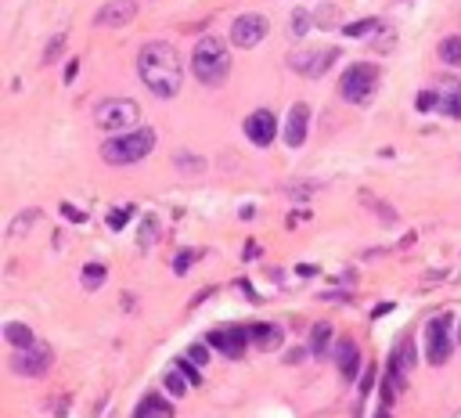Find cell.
<instances>
[{
	"instance_id": "6da1fadb",
	"label": "cell",
	"mask_w": 461,
	"mask_h": 418,
	"mask_svg": "<svg viewBox=\"0 0 461 418\" xmlns=\"http://www.w3.org/2000/svg\"><path fill=\"white\" fill-rule=\"evenodd\" d=\"M137 76L155 98H177L184 87V65L173 44L155 40V44H144L137 54Z\"/></svg>"
},
{
	"instance_id": "7a4b0ae2",
	"label": "cell",
	"mask_w": 461,
	"mask_h": 418,
	"mask_svg": "<svg viewBox=\"0 0 461 418\" xmlns=\"http://www.w3.org/2000/svg\"><path fill=\"white\" fill-rule=\"evenodd\" d=\"M192 72L205 87H220L230 76V47L224 36H202L192 51Z\"/></svg>"
},
{
	"instance_id": "3957f363",
	"label": "cell",
	"mask_w": 461,
	"mask_h": 418,
	"mask_svg": "<svg viewBox=\"0 0 461 418\" xmlns=\"http://www.w3.org/2000/svg\"><path fill=\"white\" fill-rule=\"evenodd\" d=\"M155 148V130L152 127H134L127 134H116L101 144V159L109 166H134L141 159H148Z\"/></svg>"
},
{
	"instance_id": "277c9868",
	"label": "cell",
	"mask_w": 461,
	"mask_h": 418,
	"mask_svg": "<svg viewBox=\"0 0 461 418\" xmlns=\"http://www.w3.org/2000/svg\"><path fill=\"white\" fill-rule=\"evenodd\" d=\"M94 123L109 134H127L134 123H141V109L130 98H109L94 109Z\"/></svg>"
},
{
	"instance_id": "5b68a950",
	"label": "cell",
	"mask_w": 461,
	"mask_h": 418,
	"mask_svg": "<svg viewBox=\"0 0 461 418\" xmlns=\"http://www.w3.org/2000/svg\"><path fill=\"white\" fill-rule=\"evenodd\" d=\"M375 87H379V65H368V61H357V65H350L339 79V94L350 101V104H364Z\"/></svg>"
},
{
	"instance_id": "8992f818",
	"label": "cell",
	"mask_w": 461,
	"mask_h": 418,
	"mask_svg": "<svg viewBox=\"0 0 461 418\" xmlns=\"http://www.w3.org/2000/svg\"><path fill=\"white\" fill-rule=\"evenodd\" d=\"M267 33H270L267 18L256 15V11H249V15H238L235 18V26H230V44L242 47V51H253L256 44H263V40H267Z\"/></svg>"
},
{
	"instance_id": "52a82bcc",
	"label": "cell",
	"mask_w": 461,
	"mask_h": 418,
	"mask_svg": "<svg viewBox=\"0 0 461 418\" xmlns=\"http://www.w3.org/2000/svg\"><path fill=\"white\" fill-rule=\"evenodd\" d=\"M454 353V343H451V318H436L429 321L425 328V361L429 364H447Z\"/></svg>"
},
{
	"instance_id": "ba28073f",
	"label": "cell",
	"mask_w": 461,
	"mask_h": 418,
	"mask_svg": "<svg viewBox=\"0 0 461 418\" xmlns=\"http://www.w3.org/2000/svg\"><path fill=\"white\" fill-rule=\"evenodd\" d=\"M335 58H339V51H335V47L296 51V54L288 58V65H292V72H299V76L313 79V76H325V72H328V61H335Z\"/></svg>"
},
{
	"instance_id": "9c48e42d",
	"label": "cell",
	"mask_w": 461,
	"mask_h": 418,
	"mask_svg": "<svg viewBox=\"0 0 461 418\" xmlns=\"http://www.w3.org/2000/svg\"><path fill=\"white\" fill-rule=\"evenodd\" d=\"M54 364V353L47 346H29V350H18L11 357V368L18 375H29V379H40V375H47Z\"/></svg>"
},
{
	"instance_id": "30bf717a",
	"label": "cell",
	"mask_w": 461,
	"mask_h": 418,
	"mask_svg": "<svg viewBox=\"0 0 461 418\" xmlns=\"http://www.w3.org/2000/svg\"><path fill=\"white\" fill-rule=\"evenodd\" d=\"M245 137L253 141L256 148L274 144V137H278V119H274V112H267V109L249 112V119H245Z\"/></svg>"
},
{
	"instance_id": "8fae6325",
	"label": "cell",
	"mask_w": 461,
	"mask_h": 418,
	"mask_svg": "<svg viewBox=\"0 0 461 418\" xmlns=\"http://www.w3.org/2000/svg\"><path fill=\"white\" fill-rule=\"evenodd\" d=\"M137 18V0H109L97 15H94V22L101 29H123V26H130Z\"/></svg>"
},
{
	"instance_id": "7c38bea8",
	"label": "cell",
	"mask_w": 461,
	"mask_h": 418,
	"mask_svg": "<svg viewBox=\"0 0 461 418\" xmlns=\"http://www.w3.org/2000/svg\"><path fill=\"white\" fill-rule=\"evenodd\" d=\"M306 130H310V109L299 101L288 109V119H285V144L288 148H299V144L306 141Z\"/></svg>"
},
{
	"instance_id": "4fadbf2b",
	"label": "cell",
	"mask_w": 461,
	"mask_h": 418,
	"mask_svg": "<svg viewBox=\"0 0 461 418\" xmlns=\"http://www.w3.org/2000/svg\"><path fill=\"white\" fill-rule=\"evenodd\" d=\"M335 364H339V371L346 375V379H353L361 368V350L353 339H339V346H335Z\"/></svg>"
},
{
	"instance_id": "5bb4252c",
	"label": "cell",
	"mask_w": 461,
	"mask_h": 418,
	"mask_svg": "<svg viewBox=\"0 0 461 418\" xmlns=\"http://www.w3.org/2000/svg\"><path fill=\"white\" fill-rule=\"evenodd\" d=\"M439 109H444L451 119H461V83L458 79H444L439 83Z\"/></svg>"
},
{
	"instance_id": "9a60e30c",
	"label": "cell",
	"mask_w": 461,
	"mask_h": 418,
	"mask_svg": "<svg viewBox=\"0 0 461 418\" xmlns=\"http://www.w3.org/2000/svg\"><path fill=\"white\" fill-rule=\"evenodd\" d=\"M245 343H249V328H242V325L224 328V353H227V357H242Z\"/></svg>"
},
{
	"instance_id": "2e32d148",
	"label": "cell",
	"mask_w": 461,
	"mask_h": 418,
	"mask_svg": "<svg viewBox=\"0 0 461 418\" xmlns=\"http://www.w3.org/2000/svg\"><path fill=\"white\" fill-rule=\"evenodd\" d=\"M4 339H8L15 350H29V346H36L33 328H29V325H22V321H11V325L4 328Z\"/></svg>"
},
{
	"instance_id": "e0dca14e",
	"label": "cell",
	"mask_w": 461,
	"mask_h": 418,
	"mask_svg": "<svg viewBox=\"0 0 461 418\" xmlns=\"http://www.w3.org/2000/svg\"><path fill=\"white\" fill-rule=\"evenodd\" d=\"M249 339L260 343V346H278V343H281V328H278V325H270V321L249 325Z\"/></svg>"
},
{
	"instance_id": "ac0fdd59",
	"label": "cell",
	"mask_w": 461,
	"mask_h": 418,
	"mask_svg": "<svg viewBox=\"0 0 461 418\" xmlns=\"http://www.w3.org/2000/svg\"><path fill=\"white\" fill-rule=\"evenodd\" d=\"M170 415H173V404L159 401V396H144L134 418H170Z\"/></svg>"
},
{
	"instance_id": "d6986e66",
	"label": "cell",
	"mask_w": 461,
	"mask_h": 418,
	"mask_svg": "<svg viewBox=\"0 0 461 418\" xmlns=\"http://www.w3.org/2000/svg\"><path fill=\"white\" fill-rule=\"evenodd\" d=\"M36 220H40V209H33V206H29V209H22V213H18V217L11 220V227H8V238H11V242H15V238H22V235L29 231V227H33Z\"/></svg>"
},
{
	"instance_id": "ffe728a7",
	"label": "cell",
	"mask_w": 461,
	"mask_h": 418,
	"mask_svg": "<svg viewBox=\"0 0 461 418\" xmlns=\"http://www.w3.org/2000/svg\"><path fill=\"white\" fill-rule=\"evenodd\" d=\"M328 346H331V325H318L310 332V353L313 357H328Z\"/></svg>"
},
{
	"instance_id": "44dd1931",
	"label": "cell",
	"mask_w": 461,
	"mask_h": 418,
	"mask_svg": "<svg viewBox=\"0 0 461 418\" xmlns=\"http://www.w3.org/2000/svg\"><path fill=\"white\" fill-rule=\"evenodd\" d=\"M439 61H444V65H461V36L439 40Z\"/></svg>"
},
{
	"instance_id": "7402d4cb",
	"label": "cell",
	"mask_w": 461,
	"mask_h": 418,
	"mask_svg": "<svg viewBox=\"0 0 461 418\" xmlns=\"http://www.w3.org/2000/svg\"><path fill=\"white\" fill-rule=\"evenodd\" d=\"M173 166H177L180 173L195 177V173L205 170V159H198V155H192V152H173Z\"/></svg>"
},
{
	"instance_id": "603a6c76",
	"label": "cell",
	"mask_w": 461,
	"mask_h": 418,
	"mask_svg": "<svg viewBox=\"0 0 461 418\" xmlns=\"http://www.w3.org/2000/svg\"><path fill=\"white\" fill-rule=\"evenodd\" d=\"M393 368L396 371H411L414 368V346H411V339H404V343H396V353H393Z\"/></svg>"
},
{
	"instance_id": "cb8c5ba5",
	"label": "cell",
	"mask_w": 461,
	"mask_h": 418,
	"mask_svg": "<svg viewBox=\"0 0 461 418\" xmlns=\"http://www.w3.org/2000/svg\"><path fill=\"white\" fill-rule=\"evenodd\" d=\"M162 382H166V389L173 393V401H180V396L187 393V386H192V382H187L177 368H170V371H166V379H162Z\"/></svg>"
},
{
	"instance_id": "d4e9b609",
	"label": "cell",
	"mask_w": 461,
	"mask_h": 418,
	"mask_svg": "<svg viewBox=\"0 0 461 418\" xmlns=\"http://www.w3.org/2000/svg\"><path fill=\"white\" fill-rule=\"evenodd\" d=\"M79 281H83V288H101L104 263H87V267H83V274H79Z\"/></svg>"
},
{
	"instance_id": "484cf974",
	"label": "cell",
	"mask_w": 461,
	"mask_h": 418,
	"mask_svg": "<svg viewBox=\"0 0 461 418\" xmlns=\"http://www.w3.org/2000/svg\"><path fill=\"white\" fill-rule=\"evenodd\" d=\"M379 29V18H361V22H350L346 29H343V36H368V33H375Z\"/></svg>"
},
{
	"instance_id": "4316f807",
	"label": "cell",
	"mask_w": 461,
	"mask_h": 418,
	"mask_svg": "<svg viewBox=\"0 0 461 418\" xmlns=\"http://www.w3.org/2000/svg\"><path fill=\"white\" fill-rule=\"evenodd\" d=\"M173 368H177V371H180V375H184V379L192 382V386H202V371H198V364H195L192 357H187V361H177Z\"/></svg>"
},
{
	"instance_id": "83f0119b",
	"label": "cell",
	"mask_w": 461,
	"mask_h": 418,
	"mask_svg": "<svg viewBox=\"0 0 461 418\" xmlns=\"http://www.w3.org/2000/svg\"><path fill=\"white\" fill-rule=\"evenodd\" d=\"M61 51H65V36H51V44H47V51H44V65H54V58L61 54Z\"/></svg>"
},
{
	"instance_id": "f1b7e54d",
	"label": "cell",
	"mask_w": 461,
	"mask_h": 418,
	"mask_svg": "<svg viewBox=\"0 0 461 418\" xmlns=\"http://www.w3.org/2000/svg\"><path fill=\"white\" fill-rule=\"evenodd\" d=\"M361 199H364V202H368V206H371V209H375V213H379V217H382V220H386V224H393V220H396V213H393V209H389V206H386V202H379V199H371V195H368V192H364V195H361Z\"/></svg>"
},
{
	"instance_id": "f546056e",
	"label": "cell",
	"mask_w": 461,
	"mask_h": 418,
	"mask_svg": "<svg viewBox=\"0 0 461 418\" xmlns=\"http://www.w3.org/2000/svg\"><path fill=\"white\" fill-rule=\"evenodd\" d=\"M130 213H134V206H119V209H112V213H109V227H112V231H119V227L130 220Z\"/></svg>"
},
{
	"instance_id": "4dcf8cb0",
	"label": "cell",
	"mask_w": 461,
	"mask_h": 418,
	"mask_svg": "<svg viewBox=\"0 0 461 418\" xmlns=\"http://www.w3.org/2000/svg\"><path fill=\"white\" fill-rule=\"evenodd\" d=\"M414 109H418V112L439 109V94H436V91H422V94H418V101H414Z\"/></svg>"
},
{
	"instance_id": "1f68e13d",
	"label": "cell",
	"mask_w": 461,
	"mask_h": 418,
	"mask_svg": "<svg viewBox=\"0 0 461 418\" xmlns=\"http://www.w3.org/2000/svg\"><path fill=\"white\" fill-rule=\"evenodd\" d=\"M198 253H195V249H184V253H177L173 256V270H177V274H187V270H192V260H195Z\"/></svg>"
},
{
	"instance_id": "d6a6232c",
	"label": "cell",
	"mask_w": 461,
	"mask_h": 418,
	"mask_svg": "<svg viewBox=\"0 0 461 418\" xmlns=\"http://www.w3.org/2000/svg\"><path fill=\"white\" fill-rule=\"evenodd\" d=\"M310 22H313V18H310V11H296V18H292V36H306V29H310Z\"/></svg>"
},
{
	"instance_id": "836d02e7",
	"label": "cell",
	"mask_w": 461,
	"mask_h": 418,
	"mask_svg": "<svg viewBox=\"0 0 461 418\" xmlns=\"http://www.w3.org/2000/svg\"><path fill=\"white\" fill-rule=\"evenodd\" d=\"M152 242H155V220L148 217L141 224V245H152Z\"/></svg>"
},
{
	"instance_id": "e575fe53",
	"label": "cell",
	"mask_w": 461,
	"mask_h": 418,
	"mask_svg": "<svg viewBox=\"0 0 461 418\" xmlns=\"http://www.w3.org/2000/svg\"><path fill=\"white\" fill-rule=\"evenodd\" d=\"M187 357H192L195 364H205V361H209V350H205V343H195L192 350H187Z\"/></svg>"
},
{
	"instance_id": "d590c367",
	"label": "cell",
	"mask_w": 461,
	"mask_h": 418,
	"mask_svg": "<svg viewBox=\"0 0 461 418\" xmlns=\"http://www.w3.org/2000/svg\"><path fill=\"white\" fill-rule=\"evenodd\" d=\"M61 213H65V220H72V224H83V220H87V217H83V213H79L76 206H69V202L61 206Z\"/></svg>"
},
{
	"instance_id": "8d00e7d4",
	"label": "cell",
	"mask_w": 461,
	"mask_h": 418,
	"mask_svg": "<svg viewBox=\"0 0 461 418\" xmlns=\"http://www.w3.org/2000/svg\"><path fill=\"white\" fill-rule=\"evenodd\" d=\"M371 386H375V368H368V371H364V382H361V393H371Z\"/></svg>"
},
{
	"instance_id": "74e56055",
	"label": "cell",
	"mask_w": 461,
	"mask_h": 418,
	"mask_svg": "<svg viewBox=\"0 0 461 418\" xmlns=\"http://www.w3.org/2000/svg\"><path fill=\"white\" fill-rule=\"evenodd\" d=\"M76 72H79V61L72 58L69 65H65V83H72V79H76Z\"/></svg>"
},
{
	"instance_id": "f35d334b",
	"label": "cell",
	"mask_w": 461,
	"mask_h": 418,
	"mask_svg": "<svg viewBox=\"0 0 461 418\" xmlns=\"http://www.w3.org/2000/svg\"><path fill=\"white\" fill-rule=\"evenodd\" d=\"M209 346H220L224 350V332H213V336H209Z\"/></svg>"
},
{
	"instance_id": "ab89813d",
	"label": "cell",
	"mask_w": 461,
	"mask_h": 418,
	"mask_svg": "<svg viewBox=\"0 0 461 418\" xmlns=\"http://www.w3.org/2000/svg\"><path fill=\"white\" fill-rule=\"evenodd\" d=\"M313 270H318V267H313V263H299V274H303V278H310V274H313Z\"/></svg>"
},
{
	"instance_id": "60d3db41",
	"label": "cell",
	"mask_w": 461,
	"mask_h": 418,
	"mask_svg": "<svg viewBox=\"0 0 461 418\" xmlns=\"http://www.w3.org/2000/svg\"><path fill=\"white\" fill-rule=\"evenodd\" d=\"M375 418H393V415H389V408H379V411H375Z\"/></svg>"
},
{
	"instance_id": "b9f144b4",
	"label": "cell",
	"mask_w": 461,
	"mask_h": 418,
	"mask_svg": "<svg viewBox=\"0 0 461 418\" xmlns=\"http://www.w3.org/2000/svg\"><path fill=\"white\" fill-rule=\"evenodd\" d=\"M458 343H461V328H458Z\"/></svg>"
}]
</instances>
